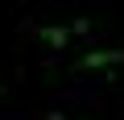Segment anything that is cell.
Masks as SVG:
<instances>
[{
    "mask_svg": "<svg viewBox=\"0 0 124 120\" xmlns=\"http://www.w3.org/2000/svg\"><path fill=\"white\" fill-rule=\"evenodd\" d=\"M120 62H124V50H91L75 62V71H103V66H120Z\"/></svg>",
    "mask_w": 124,
    "mask_h": 120,
    "instance_id": "1",
    "label": "cell"
},
{
    "mask_svg": "<svg viewBox=\"0 0 124 120\" xmlns=\"http://www.w3.org/2000/svg\"><path fill=\"white\" fill-rule=\"evenodd\" d=\"M70 33H75V29H66V25H37V37H41L50 50H66Z\"/></svg>",
    "mask_w": 124,
    "mask_h": 120,
    "instance_id": "2",
    "label": "cell"
},
{
    "mask_svg": "<svg viewBox=\"0 0 124 120\" xmlns=\"http://www.w3.org/2000/svg\"><path fill=\"white\" fill-rule=\"evenodd\" d=\"M70 29H75V33H79V37H83V33H91V21H83V17H79V21H75V25H70Z\"/></svg>",
    "mask_w": 124,
    "mask_h": 120,
    "instance_id": "3",
    "label": "cell"
},
{
    "mask_svg": "<svg viewBox=\"0 0 124 120\" xmlns=\"http://www.w3.org/2000/svg\"><path fill=\"white\" fill-rule=\"evenodd\" d=\"M46 120H66V116H62V112H50V116H46Z\"/></svg>",
    "mask_w": 124,
    "mask_h": 120,
    "instance_id": "4",
    "label": "cell"
},
{
    "mask_svg": "<svg viewBox=\"0 0 124 120\" xmlns=\"http://www.w3.org/2000/svg\"><path fill=\"white\" fill-rule=\"evenodd\" d=\"M0 95H4V87H0Z\"/></svg>",
    "mask_w": 124,
    "mask_h": 120,
    "instance_id": "5",
    "label": "cell"
}]
</instances>
